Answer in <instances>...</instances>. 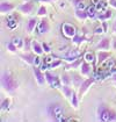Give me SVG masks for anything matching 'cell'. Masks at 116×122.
Returning a JSON list of instances; mask_svg holds the SVG:
<instances>
[{
	"instance_id": "1",
	"label": "cell",
	"mask_w": 116,
	"mask_h": 122,
	"mask_svg": "<svg viewBox=\"0 0 116 122\" xmlns=\"http://www.w3.org/2000/svg\"><path fill=\"white\" fill-rule=\"evenodd\" d=\"M97 120L101 122H115L116 112L105 103H100L97 108Z\"/></svg>"
},
{
	"instance_id": "2",
	"label": "cell",
	"mask_w": 116,
	"mask_h": 122,
	"mask_svg": "<svg viewBox=\"0 0 116 122\" xmlns=\"http://www.w3.org/2000/svg\"><path fill=\"white\" fill-rule=\"evenodd\" d=\"M1 87L4 91L8 93H13L19 87V83L8 71H4L1 73Z\"/></svg>"
},
{
	"instance_id": "3",
	"label": "cell",
	"mask_w": 116,
	"mask_h": 122,
	"mask_svg": "<svg viewBox=\"0 0 116 122\" xmlns=\"http://www.w3.org/2000/svg\"><path fill=\"white\" fill-rule=\"evenodd\" d=\"M47 114L51 121H64L63 119L64 108L59 102L49 103L47 106Z\"/></svg>"
},
{
	"instance_id": "4",
	"label": "cell",
	"mask_w": 116,
	"mask_h": 122,
	"mask_svg": "<svg viewBox=\"0 0 116 122\" xmlns=\"http://www.w3.org/2000/svg\"><path fill=\"white\" fill-rule=\"evenodd\" d=\"M44 75H45V79H47V83L49 84L50 87H52V88H62V86H60V81H62V79H59L56 75H53L52 72H50V71H45L44 72Z\"/></svg>"
},
{
	"instance_id": "5",
	"label": "cell",
	"mask_w": 116,
	"mask_h": 122,
	"mask_svg": "<svg viewBox=\"0 0 116 122\" xmlns=\"http://www.w3.org/2000/svg\"><path fill=\"white\" fill-rule=\"evenodd\" d=\"M94 83H95V79H94L93 77H88L87 79H85V80L81 83V85L79 86V92H78L79 99H81V97L84 95V93H85V92H86L87 90L94 84Z\"/></svg>"
},
{
	"instance_id": "6",
	"label": "cell",
	"mask_w": 116,
	"mask_h": 122,
	"mask_svg": "<svg viewBox=\"0 0 116 122\" xmlns=\"http://www.w3.org/2000/svg\"><path fill=\"white\" fill-rule=\"evenodd\" d=\"M62 33H63V35H64L65 38H72L73 36L77 35L76 28L72 25H70V23H64L62 26Z\"/></svg>"
},
{
	"instance_id": "7",
	"label": "cell",
	"mask_w": 116,
	"mask_h": 122,
	"mask_svg": "<svg viewBox=\"0 0 116 122\" xmlns=\"http://www.w3.org/2000/svg\"><path fill=\"white\" fill-rule=\"evenodd\" d=\"M33 72H34V76H35V79H36V81H37V84L39 86H42V85H44L47 83V79H45V75L41 71V69L37 67V66H34V69H33Z\"/></svg>"
},
{
	"instance_id": "8",
	"label": "cell",
	"mask_w": 116,
	"mask_h": 122,
	"mask_svg": "<svg viewBox=\"0 0 116 122\" xmlns=\"http://www.w3.org/2000/svg\"><path fill=\"white\" fill-rule=\"evenodd\" d=\"M33 10H34V2H31V1H24V4H21L19 6V10L22 14H26V15L30 14Z\"/></svg>"
},
{
	"instance_id": "9",
	"label": "cell",
	"mask_w": 116,
	"mask_h": 122,
	"mask_svg": "<svg viewBox=\"0 0 116 122\" xmlns=\"http://www.w3.org/2000/svg\"><path fill=\"white\" fill-rule=\"evenodd\" d=\"M37 29H39V34H47V33H49V30H50V23H49V21L43 18L39 22Z\"/></svg>"
},
{
	"instance_id": "10",
	"label": "cell",
	"mask_w": 116,
	"mask_h": 122,
	"mask_svg": "<svg viewBox=\"0 0 116 122\" xmlns=\"http://www.w3.org/2000/svg\"><path fill=\"white\" fill-rule=\"evenodd\" d=\"M21 57V59L22 61H24L26 63H28L30 65H34L35 64V55L34 54H31V52H29V51H26V54H21L20 55Z\"/></svg>"
},
{
	"instance_id": "11",
	"label": "cell",
	"mask_w": 116,
	"mask_h": 122,
	"mask_svg": "<svg viewBox=\"0 0 116 122\" xmlns=\"http://www.w3.org/2000/svg\"><path fill=\"white\" fill-rule=\"evenodd\" d=\"M13 10H14V5L13 4L7 2V1H1V4H0V10H1L2 14H8Z\"/></svg>"
},
{
	"instance_id": "12",
	"label": "cell",
	"mask_w": 116,
	"mask_h": 122,
	"mask_svg": "<svg viewBox=\"0 0 116 122\" xmlns=\"http://www.w3.org/2000/svg\"><path fill=\"white\" fill-rule=\"evenodd\" d=\"M31 49H33L34 54H35V55H37V56L43 55V52H44L42 44H41V43H39L37 41H33V43H31Z\"/></svg>"
},
{
	"instance_id": "13",
	"label": "cell",
	"mask_w": 116,
	"mask_h": 122,
	"mask_svg": "<svg viewBox=\"0 0 116 122\" xmlns=\"http://www.w3.org/2000/svg\"><path fill=\"white\" fill-rule=\"evenodd\" d=\"M110 56H111V54L108 51H99L97 52V64L100 65V64L105 63Z\"/></svg>"
},
{
	"instance_id": "14",
	"label": "cell",
	"mask_w": 116,
	"mask_h": 122,
	"mask_svg": "<svg viewBox=\"0 0 116 122\" xmlns=\"http://www.w3.org/2000/svg\"><path fill=\"white\" fill-rule=\"evenodd\" d=\"M82 61H84V58L80 56L79 58H77L76 61H73V62H71V63H68V65L65 66V70H74V69H78L79 66L81 65V63H82Z\"/></svg>"
},
{
	"instance_id": "15",
	"label": "cell",
	"mask_w": 116,
	"mask_h": 122,
	"mask_svg": "<svg viewBox=\"0 0 116 122\" xmlns=\"http://www.w3.org/2000/svg\"><path fill=\"white\" fill-rule=\"evenodd\" d=\"M97 48L100 49V50H108V49L110 48V40L108 37H103L99 43H97Z\"/></svg>"
},
{
	"instance_id": "16",
	"label": "cell",
	"mask_w": 116,
	"mask_h": 122,
	"mask_svg": "<svg viewBox=\"0 0 116 122\" xmlns=\"http://www.w3.org/2000/svg\"><path fill=\"white\" fill-rule=\"evenodd\" d=\"M80 71H81V75L82 76H88L91 73V64L87 62L85 58H84V61H82V63H81Z\"/></svg>"
},
{
	"instance_id": "17",
	"label": "cell",
	"mask_w": 116,
	"mask_h": 122,
	"mask_svg": "<svg viewBox=\"0 0 116 122\" xmlns=\"http://www.w3.org/2000/svg\"><path fill=\"white\" fill-rule=\"evenodd\" d=\"M87 15H88V18L89 19H94V18H97V5L95 4H93L92 6H89L88 8H87Z\"/></svg>"
},
{
	"instance_id": "18",
	"label": "cell",
	"mask_w": 116,
	"mask_h": 122,
	"mask_svg": "<svg viewBox=\"0 0 116 122\" xmlns=\"http://www.w3.org/2000/svg\"><path fill=\"white\" fill-rule=\"evenodd\" d=\"M62 92L64 94V97L66 99H70L72 97V93H73V90L70 87V85H63L62 86Z\"/></svg>"
},
{
	"instance_id": "19",
	"label": "cell",
	"mask_w": 116,
	"mask_h": 122,
	"mask_svg": "<svg viewBox=\"0 0 116 122\" xmlns=\"http://www.w3.org/2000/svg\"><path fill=\"white\" fill-rule=\"evenodd\" d=\"M76 18L80 21H85L88 18L86 10H76Z\"/></svg>"
},
{
	"instance_id": "20",
	"label": "cell",
	"mask_w": 116,
	"mask_h": 122,
	"mask_svg": "<svg viewBox=\"0 0 116 122\" xmlns=\"http://www.w3.org/2000/svg\"><path fill=\"white\" fill-rule=\"evenodd\" d=\"M36 26H37V20H36V18H31L27 22V31L28 33H33V30L36 28Z\"/></svg>"
},
{
	"instance_id": "21",
	"label": "cell",
	"mask_w": 116,
	"mask_h": 122,
	"mask_svg": "<svg viewBox=\"0 0 116 122\" xmlns=\"http://www.w3.org/2000/svg\"><path fill=\"white\" fill-rule=\"evenodd\" d=\"M111 16H113V12H111L110 10H106L103 14H99L97 18L99 20H101V21H106V20L110 19Z\"/></svg>"
},
{
	"instance_id": "22",
	"label": "cell",
	"mask_w": 116,
	"mask_h": 122,
	"mask_svg": "<svg viewBox=\"0 0 116 122\" xmlns=\"http://www.w3.org/2000/svg\"><path fill=\"white\" fill-rule=\"evenodd\" d=\"M70 100H71V105L73 106V108H76L77 109L78 106H79V97H78V94L73 91V93H72V97L70 98Z\"/></svg>"
},
{
	"instance_id": "23",
	"label": "cell",
	"mask_w": 116,
	"mask_h": 122,
	"mask_svg": "<svg viewBox=\"0 0 116 122\" xmlns=\"http://www.w3.org/2000/svg\"><path fill=\"white\" fill-rule=\"evenodd\" d=\"M60 79H62V83H63V85H70L71 83H72V77H70L68 73H63Z\"/></svg>"
},
{
	"instance_id": "24",
	"label": "cell",
	"mask_w": 116,
	"mask_h": 122,
	"mask_svg": "<svg viewBox=\"0 0 116 122\" xmlns=\"http://www.w3.org/2000/svg\"><path fill=\"white\" fill-rule=\"evenodd\" d=\"M85 40H86L85 36H79V35H76V36H73V37H72V42H73L74 44H77V46H80Z\"/></svg>"
},
{
	"instance_id": "25",
	"label": "cell",
	"mask_w": 116,
	"mask_h": 122,
	"mask_svg": "<svg viewBox=\"0 0 116 122\" xmlns=\"http://www.w3.org/2000/svg\"><path fill=\"white\" fill-rule=\"evenodd\" d=\"M31 43H33V41H31L29 37H26L23 40V48H24L26 51H30V49H31Z\"/></svg>"
},
{
	"instance_id": "26",
	"label": "cell",
	"mask_w": 116,
	"mask_h": 122,
	"mask_svg": "<svg viewBox=\"0 0 116 122\" xmlns=\"http://www.w3.org/2000/svg\"><path fill=\"white\" fill-rule=\"evenodd\" d=\"M72 80L74 81V86H76V87H79V86L81 85V83L84 81V80L81 79V77H80V76H78V75L73 76V77H72Z\"/></svg>"
},
{
	"instance_id": "27",
	"label": "cell",
	"mask_w": 116,
	"mask_h": 122,
	"mask_svg": "<svg viewBox=\"0 0 116 122\" xmlns=\"http://www.w3.org/2000/svg\"><path fill=\"white\" fill-rule=\"evenodd\" d=\"M10 99H4L2 100V102H1V111H7L8 108H10Z\"/></svg>"
},
{
	"instance_id": "28",
	"label": "cell",
	"mask_w": 116,
	"mask_h": 122,
	"mask_svg": "<svg viewBox=\"0 0 116 122\" xmlns=\"http://www.w3.org/2000/svg\"><path fill=\"white\" fill-rule=\"evenodd\" d=\"M7 50H10V52H15L16 51V46L14 44L13 41H10V42L7 43Z\"/></svg>"
},
{
	"instance_id": "29",
	"label": "cell",
	"mask_w": 116,
	"mask_h": 122,
	"mask_svg": "<svg viewBox=\"0 0 116 122\" xmlns=\"http://www.w3.org/2000/svg\"><path fill=\"white\" fill-rule=\"evenodd\" d=\"M37 15H39V16H45V15H47V8H45L43 5H42L39 8V10H37Z\"/></svg>"
},
{
	"instance_id": "30",
	"label": "cell",
	"mask_w": 116,
	"mask_h": 122,
	"mask_svg": "<svg viewBox=\"0 0 116 122\" xmlns=\"http://www.w3.org/2000/svg\"><path fill=\"white\" fill-rule=\"evenodd\" d=\"M63 62L60 61V59H58V61H55V62H52L50 65H48L49 69H55V67H57V66H59L60 64H62Z\"/></svg>"
},
{
	"instance_id": "31",
	"label": "cell",
	"mask_w": 116,
	"mask_h": 122,
	"mask_svg": "<svg viewBox=\"0 0 116 122\" xmlns=\"http://www.w3.org/2000/svg\"><path fill=\"white\" fill-rule=\"evenodd\" d=\"M42 47H43V50H44V52H47V54H50V52H51V49H50V47H49L48 43L43 42V43H42Z\"/></svg>"
},
{
	"instance_id": "32",
	"label": "cell",
	"mask_w": 116,
	"mask_h": 122,
	"mask_svg": "<svg viewBox=\"0 0 116 122\" xmlns=\"http://www.w3.org/2000/svg\"><path fill=\"white\" fill-rule=\"evenodd\" d=\"M70 1H71V2H72V5H73V6H74V7L77 8L78 6H79L80 4H82V2H84L85 0H70Z\"/></svg>"
},
{
	"instance_id": "33",
	"label": "cell",
	"mask_w": 116,
	"mask_h": 122,
	"mask_svg": "<svg viewBox=\"0 0 116 122\" xmlns=\"http://www.w3.org/2000/svg\"><path fill=\"white\" fill-rule=\"evenodd\" d=\"M84 58H85L86 61H91V62H92V61L94 59V57H93V55H89V54H86V56L84 57Z\"/></svg>"
},
{
	"instance_id": "34",
	"label": "cell",
	"mask_w": 116,
	"mask_h": 122,
	"mask_svg": "<svg viewBox=\"0 0 116 122\" xmlns=\"http://www.w3.org/2000/svg\"><path fill=\"white\" fill-rule=\"evenodd\" d=\"M108 2H109L110 6H113L114 8H116V0H108Z\"/></svg>"
},
{
	"instance_id": "35",
	"label": "cell",
	"mask_w": 116,
	"mask_h": 122,
	"mask_svg": "<svg viewBox=\"0 0 116 122\" xmlns=\"http://www.w3.org/2000/svg\"><path fill=\"white\" fill-rule=\"evenodd\" d=\"M101 33H103V28H97L95 29V34H101Z\"/></svg>"
},
{
	"instance_id": "36",
	"label": "cell",
	"mask_w": 116,
	"mask_h": 122,
	"mask_svg": "<svg viewBox=\"0 0 116 122\" xmlns=\"http://www.w3.org/2000/svg\"><path fill=\"white\" fill-rule=\"evenodd\" d=\"M107 27H108V25H107V22H102V28H103V31H107Z\"/></svg>"
},
{
	"instance_id": "37",
	"label": "cell",
	"mask_w": 116,
	"mask_h": 122,
	"mask_svg": "<svg viewBox=\"0 0 116 122\" xmlns=\"http://www.w3.org/2000/svg\"><path fill=\"white\" fill-rule=\"evenodd\" d=\"M39 2H55V1H57V0H37Z\"/></svg>"
},
{
	"instance_id": "38",
	"label": "cell",
	"mask_w": 116,
	"mask_h": 122,
	"mask_svg": "<svg viewBox=\"0 0 116 122\" xmlns=\"http://www.w3.org/2000/svg\"><path fill=\"white\" fill-rule=\"evenodd\" d=\"M113 33H115V34H116V19H115L114 25H113Z\"/></svg>"
},
{
	"instance_id": "39",
	"label": "cell",
	"mask_w": 116,
	"mask_h": 122,
	"mask_svg": "<svg viewBox=\"0 0 116 122\" xmlns=\"http://www.w3.org/2000/svg\"><path fill=\"white\" fill-rule=\"evenodd\" d=\"M111 80L116 83V73H115V75H113V77H111Z\"/></svg>"
},
{
	"instance_id": "40",
	"label": "cell",
	"mask_w": 116,
	"mask_h": 122,
	"mask_svg": "<svg viewBox=\"0 0 116 122\" xmlns=\"http://www.w3.org/2000/svg\"><path fill=\"white\" fill-rule=\"evenodd\" d=\"M113 42H114V46H113V47H114V49L116 50V38H114V40H113Z\"/></svg>"
},
{
	"instance_id": "41",
	"label": "cell",
	"mask_w": 116,
	"mask_h": 122,
	"mask_svg": "<svg viewBox=\"0 0 116 122\" xmlns=\"http://www.w3.org/2000/svg\"><path fill=\"white\" fill-rule=\"evenodd\" d=\"M24 1H29V0H24Z\"/></svg>"
},
{
	"instance_id": "42",
	"label": "cell",
	"mask_w": 116,
	"mask_h": 122,
	"mask_svg": "<svg viewBox=\"0 0 116 122\" xmlns=\"http://www.w3.org/2000/svg\"><path fill=\"white\" fill-rule=\"evenodd\" d=\"M115 86H116V83H115Z\"/></svg>"
}]
</instances>
